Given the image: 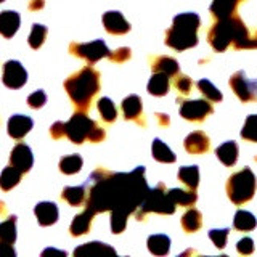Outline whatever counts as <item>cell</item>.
I'll return each mask as SVG.
<instances>
[{"label":"cell","mask_w":257,"mask_h":257,"mask_svg":"<svg viewBox=\"0 0 257 257\" xmlns=\"http://www.w3.org/2000/svg\"><path fill=\"white\" fill-rule=\"evenodd\" d=\"M153 72H164L169 77L179 74V63L169 56H159L153 61Z\"/></svg>","instance_id":"obj_24"},{"label":"cell","mask_w":257,"mask_h":257,"mask_svg":"<svg viewBox=\"0 0 257 257\" xmlns=\"http://www.w3.org/2000/svg\"><path fill=\"white\" fill-rule=\"evenodd\" d=\"M16 252L15 249L10 243H5V241H2L0 243V257H15Z\"/></svg>","instance_id":"obj_46"},{"label":"cell","mask_w":257,"mask_h":257,"mask_svg":"<svg viewBox=\"0 0 257 257\" xmlns=\"http://www.w3.org/2000/svg\"><path fill=\"white\" fill-rule=\"evenodd\" d=\"M45 101H47V95H45L42 90H37V92H34V93H31V95H29V98H28L29 106H31V108H34V109L42 108L44 104H45Z\"/></svg>","instance_id":"obj_41"},{"label":"cell","mask_w":257,"mask_h":257,"mask_svg":"<svg viewBox=\"0 0 257 257\" xmlns=\"http://www.w3.org/2000/svg\"><path fill=\"white\" fill-rule=\"evenodd\" d=\"M151 153H153V158L159 161V163H174L175 161V155L172 153V150L159 139H155V142H153Z\"/></svg>","instance_id":"obj_28"},{"label":"cell","mask_w":257,"mask_h":257,"mask_svg":"<svg viewBox=\"0 0 257 257\" xmlns=\"http://www.w3.org/2000/svg\"><path fill=\"white\" fill-rule=\"evenodd\" d=\"M228 233H230L228 228H223V230H211V231H209V238L212 239V243H214L217 247H219V249H223L225 244H227Z\"/></svg>","instance_id":"obj_40"},{"label":"cell","mask_w":257,"mask_h":257,"mask_svg":"<svg viewBox=\"0 0 257 257\" xmlns=\"http://www.w3.org/2000/svg\"><path fill=\"white\" fill-rule=\"evenodd\" d=\"M167 196L171 198V201L175 206H193L196 203L198 195L195 190H180V188H172L167 191Z\"/></svg>","instance_id":"obj_23"},{"label":"cell","mask_w":257,"mask_h":257,"mask_svg":"<svg viewBox=\"0 0 257 257\" xmlns=\"http://www.w3.org/2000/svg\"><path fill=\"white\" fill-rule=\"evenodd\" d=\"M32 128V119L23 114H15L8 119V135L20 140Z\"/></svg>","instance_id":"obj_15"},{"label":"cell","mask_w":257,"mask_h":257,"mask_svg":"<svg viewBox=\"0 0 257 257\" xmlns=\"http://www.w3.org/2000/svg\"><path fill=\"white\" fill-rule=\"evenodd\" d=\"M211 13L230 23L235 48H257V0H212Z\"/></svg>","instance_id":"obj_2"},{"label":"cell","mask_w":257,"mask_h":257,"mask_svg":"<svg viewBox=\"0 0 257 257\" xmlns=\"http://www.w3.org/2000/svg\"><path fill=\"white\" fill-rule=\"evenodd\" d=\"M199 16L196 13H182L175 16L171 29L166 32V44L174 50L183 52L198 44Z\"/></svg>","instance_id":"obj_4"},{"label":"cell","mask_w":257,"mask_h":257,"mask_svg":"<svg viewBox=\"0 0 257 257\" xmlns=\"http://www.w3.org/2000/svg\"><path fill=\"white\" fill-rule=\"evenodd\" d=\"M0 212H4V203H0Z\"/></svg>","instance_id":"obj_51"},{"label":"cell","mask_w":257,"mask_h":257,"mask_svg":"<svg viewBox=\"0 0 257 257\" xmlns=\"http://www.w3.org/2000/svg\"><path fill=\"white\" fill-rule=\"evenodd\" d=\"M236 249H238V252L239 254H243V255H249V254H252L254 252V241L251 238H243V239H239L238 241V244H236Z\"/></svg>","instance_id":"obj_43"},{"label":"cell","mask_w":257,"mask_h":257,"mask_svg":"<svg viewBox=\"0 0 257 257\" xmlns=\"http://www.w3.org/2000/svg\"><path fill=\"white\" fill-rule=\"evenodd\" d=\"M44 5H45L44 0H31V2H29V10H32V12H36V10H42Z\"/></svg>","instance_id":"obj_48"},{"label":"cell","mask_w":257,"mask_h":257,"mask_svg":"<svg viewBox=\"0 0 257 257\" xmlns=\"http://www.w3.org/2000/svg\"><path fill=\"white\" fill-rule=\"evenodd\" d=\"M88 182H93V187L90 188L87 207L95 214L103 211L132 214L140 207L150 190L145 180V167H137L131 174H111L98 169Z\"/></svg>","instance_id":"obj_1"},{"label":"cell","mask_w":257,"mask_h":257,"mask_svg":"<svg viewBox=\"0 0 257 257\" xmlns=\"http://www.w3.org/2000/svg\"><path fill=\"white\" fill-rule=\"evenodd\" d=\"M98 111L103 117V120H106V122H112L116 117H117V109L114 106V103H112L109 98H100L98 100Z\"/></svg>","instance_id":"obj_36"},{"label":"cell","mask_w":257,"mask_h":257,"mask_svg":"<svg viewBox=\"0 0 257 257\" xmlns=\"http://www.w3.org/2000/svg\"><path fill=\"white\" fill-rule=\"evenodd\" d=\"M230 87L241 101L247 103L257 100V80L247 79L244 71H238L230 77Z\"/></svg>","instance_id":"obj_8"},{"label":"cell","mask_w":257,"mask_h":257,"mask_svg":"<svg viewBox=\"0 0 257 257\" xmlns=\"http://www.w3.org/2000/svg\"><path fill=\"white\" fill-rule=\"evenodd\" d=\"M175 87L182 95H188L191 92V88H193V82H191V79L187 77V76H179V77H177Z\"/></svg>","instance_id":"obj_42"},{"label":"cell","mask_w":257,"mask_h":257,"mask_svg":"<svg viewBox=\"0 0 257 257\" xmlns=\"http://www.w3.org/2000/svg\"><path fill=\"white\" fill-rule=\"evenodd\" d=\"M171 82H169V76L164 72H153V76L148 82V92L155 96H163L169 92Z\"/></svg>","instance_id":"obj_22"},{"label":"cell","mask_w":257,"mask_h":257,"mask_svg":"<svg viewBox=\"0 0 257 257\" xmlns=\"http://www.w3.org/2000/svg\"><path fill=\"white\" fill-rule=\"evenodd\" d=\"M156 119H158V122H159L161 125H169V122H171V120H169V117H167L166 114H163V112H158V114H156Z\"/></svg>","instance_id":"obj_49"},{"label":"cell","mask_w":257,"mask_h":257,"mask_svg":"<svg viewBox=\"0 0 257 257\" xmlns=\"http://www.w3.org/2000/svg\"><path fill=\"white\" fill-rule=\"evenodd\" d=\"M48 254H58V255H66V252H61V251H55V249H47V251L42 252V255H48Z\"/></svg>","instance_id":"obj_50"},{"label":"cell","mask_w":257,"mask_h":257,"mask_svg":"<svg viewBox=\"0 0 257 257\" xmlns=\"http://www.w3.org/2000/svg\"><path fill=\"white\" fill-rule=\"evenodd\" d=\"M257 225L255 217L247 212V211H238L235 214V219H233V227L239 231H249V230H254Z\"/></svg>","instance_id":"obj_31"},{"label":"cell","mask_w":257,"mask_h":257,"mask_svg":"<svg viewBox=\"0 0 257 257\" xmlns=\"http://www.w3.org/2000/svg\"><path fill=\"white\" fill-rule=\"evenodd\" d=\"M82 169V158L79 155H71V156H64L60 161V171L63 174H76Z\"/></svg>","instance_id":"obj_33"},{"label":"cell","mask_w":257,"mask_h":257,"mask_svg":"<svg viewBox=\"0 0 257 257\" xmlns=\"http://www.w3.org/2000/svg\"><path fill=\"white\" fill-rule=\"evenodd\" d=\"M21 175H23V172L20 171V169H16L13 166L5 167L2 171V174H0V188L5 190V191L12 190L13 187H16V185L20 183Z\"/></svg>","instance_id":"obj_25"},{"label":"cell","mask_w":257,"mask_h":257,"mask_svg":"<svg viewBox=\"0 0 257 257\" xmlns=\"http://www.w3.org/2000/svg\"><path fill=\"white\" fill-rule=\"evenodd\" d=\"M101 254H116V249H112L109 244L100 243V241H92L82 246L76 247L74 255H101Z\"/></svg>","instance_id":"obj_21"},{"label":"cell","mask_w":257,"mask_h":257,"mask_svg":"<svg viewBox=\"0 0 257 257\" xmlns=\"http://www.w3.org/2000/svg\"><path fill=\"white\" fill-rule=\"evenodd\" d=\"M122 111L125 119H139L142 114V100L137 95H128L122 101Z\"/></svg>","instance_id":"obj_30"},{"label":"cell","mask_w":257,"mask_h":257,"mask_svg":"<svg viewBox=\"0 0 257 257\" xmlns=\"http://www.w3.org/2000/svg\"><path fill=\"white\" fill-rule=\"evenodd\" d=\"M95 212L92 211L90 207H87L82 214H79L74 217V220L71 223V235L72 236H80V235H85L90 228V223H92V219H93Z\"/></svg>","instance_id":"obj_19"},{"label":"cell","mask_w":257,"mask_h":257,"mask_svg":"<svg viewBox=\"0 0 257 257\" xmlns=\"http://www.w3.org/2000/svg\"><path fill=\"white\" fill-rule=\"evenodd\" d=\"M69 50L72 55L80 56L88 63H95L101 60L103 56H109V50L103 40H93L90 44H71Z\"/></svg>","instance_id":"obj_10"},{"label":"cell","mask_w":257,"mask_h":257,"mask_svg":"<svg viewBox=\"0 0 257 257\" xmlns=\"http://www.w3.org/2000/svg\"><path fill=\"white\" fill-rule=\"evenodd\" d=\"M201 225H203V215L198 211V209H190L183 214L182 217V227L185 231L188 233H195L201 228Z\"/></svg>","instance_id":"obj_29"},{"label":"cell","mask_w":257,"mask_h":257,"mask_svg":"<svg viewBox=\"0 0 257 257\" xmlns=\"http://www.w3.org/2000/svg\"><path fill=\"white\" fill-rule=\"evenodd\" d=\"M179 180L190 190H196L199 183V169L198 166H185L179 171Z\"/></svg>","instance_id":"obj_26"},{"label":"cell","mask_w":257,"mask_h":257,"mask_svg":"<svg viewBox=\"0 0 257 257\" xmlns=\"http://www.w3.org/2000/svg\"><path fill=\"white\" fill-rule=\"evenodd\" d=\"M34 212H36L39 223L44 225V227L53 225L56 220H58V207H56L55 203H48V201L39 203L34 209Z\"/></svg>","instance_id":"obj_17"},{"label":"cell","mask_w":257,"mask_h":257,"mask_svg":"<svg viewBox=\"0 0 257 257\" xmlns=\"http://www.w3.org/2000/svg\"><path fill=\"white\" fill-rule=\"evenodd\" d=\"M50 134L53 139H61V137L66 135V124L64 122H55L50 128Z\"/></svg>","instance_id":"obj_45"},{"label":"cell","mask_w":257,"mask_h":257,"mask_svg":"<svg viewBox=\"0 0 257 257\" xmlns=\"http://www.w3.org/2000/svg\"><path fill=\"white\" fill-rule=\"evenodd\" d=\"M241 137L247 142H255L257 143V114L247 116L243 131H241Z\"/></svg>","instance_id":"obj_37"},{"label":"cell","mask_w":257,"mask_h":257,"mask_svg":"<svg viewBox=\"0 0 257 257\" xmlns=\"http://www.w3.org/2000/svg\"><path fill=\"white\" fill-rule=\"evenodd\" d=\"M255 161H257V156H255Z\"/></svg>","instance_id":"obj_53"},{"label":"cell","mask_w":257,"mask_h":257,"mask_svg":"<svg viewBox=\"0 0 257 257\" xmlns=\"http://www.w3.org/2000/svg\"><path fill=\"white\" fill-rule=\"evenodd\" d=\"M45 37H47V28L42 26V24H34L31 31V36H29V45L32 48H39L44 44Z\"/></svg>","instance_id":"obj_38"},{"label":"cell","mask_w":257,"mask_h":257,"mask_svg":"<svg viewBox=\"0 0 257 257\" xmlns=\"http://www.w3.org/2000/svg\"><path fill=\"white\" fill-rule=\"evenodd\" d=\"M109 58L112 61H116V63H124V61H127L128 58H131V48L122 47V48H119V50H116V52H111Z\"/></svg>","instance_id":"obj_44"},{"label":"cell","mask_w":257,"mask_h":257,"mask_svg":"<svg viewBox=\"0 0 257 257\" xmlns=\"http://www.w3.org/2000/svg\"><path fill=\"white\" fill-rule=\"evenodd\" d=\"M127 215L122 211H111V230L112 233H120L124 231L127 225Z\"/></svg>","instance_id":"obj_39"},{"label":"cell","mask_w":257,"mask_h":257,"mask_svg":"<svg viewBox=\"0 0 257 257\" xmlns=\"http://www.w3.org/2000/svg\"><path fill=\"white\" fill-rule=\"evenodd\" d=\"M158 212V214H174L175 204L167 196V191L164 190V183H158L153 190H148L147 196L142 201L139 211L135 212V217L142 220L145 214Z\"/></svg>","instance_id":"obj_6"},{"label":"cell","mask_w":257,"mask_h":257,"mask_svg":"<svg viewBox=\"0 0 257 257\" xmlns=\"http://www.w3.org/2000/svg\"><path fill=\"white\" fill-rule=\"evenodd\" d=\"M148 249L155 255H166L171 249V239L166 235H151L148 238Z\"/></svg>","instance_id":"obj_27"},{"label":"cell","mask_w":257,"mask_h":257,"mask_svg":"<svg viewBox=\"0 0 257 257\" xmlns=\"http://www.w3.org/2000/svg\"><path fill=\"white\" fill-rule=\"evenodd\" d=\"M227 193L231 203H235L236 206L251 201L255 193V175L251 169L244 167L233 174L227 183Z\"/></svg>","instance_id":"obj_5"},{"label":"cell","mask_w":257,"mask_h":257,"mask_svg":"<svg viewBox=\"0 0 257 257\" xmlns=\"http://www.w3.org/2000/svg\"><path fill=\"white\" fill-rule=\"evenodd\" d=\"M63 199H66L71 206H79L84 203L85 190L84 187H66L63 190Z\"/></svg>","instance_id":"obj_34"},{"label":"cell","mask_w":257,"mask_h":257,"mask_svg":"<svg viewBox=\"0 0 257 257\" xmlns=\"http://www.w3.org/2000/svg\"><path fill=\"white\" fill-rule=\"evenodd\" d=\"M4 84L10 88H20L26 84L28 80V72L23 68L20 61H7L4 66Z\"/></svg>","instance_id":"obj_12"},{"label":"cell","mask_w":257,"mask_h":257,"mask_svg":"<svg viewBox=\"0 0 257 257\" xmlns=\"http://www.w3.org/2000/svg\"><path fill=\"white\" fill-rule=\"evenodd\" d=\"M212 112V104L206 100H190L183 101L180 106V116L187 120L201 122Z\"/></svg>","instance_id":"obj_11"},{"label":"cell","mask_w":257,"mask_h":257,"mask_svg":"<svg viewBox=\"0 0 257 257\" xmlns=\"http://www.w3.org/2000/svg\"><path fill=\"white\" fill-rule=\"evenodd\" d=\"M198 88H199V92L206 96V100H211V101H220L222 100L220 90L215 85H212L211 80L201 79L199 82H198Z\"/></svg>","instance_id":"obj_35"},{"label":"cell","mask_w":257,"mask_h":257,"mask_svg":"<svg viewBox=\"0 0 257 257\" xmlns=\"http://www.w3.org/2000/svg\"><path fill=\"white\" fill-rule=\"evenodd\" d=\"M183 145H185V150H187L190 155H203V153L209 150V137L201 131L191 132L187 139H185Z\"/></svg>","instance_id":"obj_16"},{"label":"cell","mask_w":257,"mask_h":257,"mask_svg":"<svg viewBox=\"0 0 257 257\" xmlns=\"http://www.w3.org/2000/svg\"><path fill=\"white\" fill-rule=\"evenodd\" d=\"M215 155L223 166H235L238 161V145L235 142H225L215 150Z\"/></svg>","instance_id":"obj_20"},{"label":"cell","mask_w":257,"mask_h":257,"mask_svg":"<svg viewBox=\"0 0 257 257\" xmlns=\"http://www.w3.org/2000/svg\"><path fill=\"white\" fill-rule=\"evenodd\" d=\"M98 72L93 68L87 66L82 68L76 74H72L66 82H64V88H66L68 95L71 100L74 101L76 106L80 111H87L90 106L92 98L96 95L100 88V79Z\"/></svg>","instance_id":"obj_3"},{"label":"cell","mask_w":257,"mask_h":257,"mask_svg":"<svg viewBox=\"0 0 257 257\" xmlns=\"http://www.w3.org/2000/svg\"><path fill=\"white\" fill-rule=\"evenodd\" d=\"M104 139V131L103 128H100L98 125H96L93 131H92V134H90V137H88V140L90 142H93V143H96V142H101Z\"/></svg>","instance_id":"obj_47"},{"label":"cell","mask_w":257,"mask_h":257,"mask_svg":"<svg viewBox=\"0 0 257 257\" xmlns=\"http://www.w3.org/2000/svg\"><path fill=\"white\" fill-rule=\"evenodd\" d=\"M0 239L5 243H15L16 241V217H8L5 222L0 223Z\"/></svg>","instance_id":"obj_32"},{"label":"cell","mask_w":257,"mask_h":257,"mask_svg":"<svg viewBox=\"0 0 257 257\" xmlns=\"http://www.w3.org/2000/svg\"><path fill=\"white\" fill-rule=\"evenodd\" d=\"M103 26L109 34H125L131 31V24H128L124 16L119 12H108L103 15Z\"/></svg>","instance_id":"obj_14"},{"label":"cell","mask_w":257,"mask_h":257,"mask_svg":"<svg viewBox=\"0 0 257 257\" xmlns=\"http://www.w3.org/2000/svg\"><path fill=\"white\" fill-rule=\"evenodd\" d=\"M209 44L212 45L214 50L223 52L233 44V31L231 26L227 20H217V23L212 26V29L209 31L207 36Z\"/></svg>","instance_id":"obj_9"},{"label":"cell","mask_w":257,"mask_h":257,"mask_svg":"<svg viewBox=\"0 0 257 257\" xmlns=\"http://www.w3.org/2000/svg\"><path fill=\"white\" fill-rule=\"evenodd\" d=\"M95 127V120L88 117L84 111H79L66 122V137L72 143L80 145L88 140V137H90Z\"/></svg>","instance_id":"obj_7"},{"label":"cell","mask_w":257,"mask_h":257,"mask_svg":"<svg viewBox=\"0 0 257 257\" xmlns=\"http://www.w3.org/2000/svg\"><path fill=\"white\" fill-rule=\"evenodd\" d=\"M10 163L13 167L20 169V171L24 174L28 172L29 169L32 167V163H34V158H32V153L31 148L28 145L24 143H18L16 147L12 150V155H10Z\"/></svg>","instance_id":"obj_13"},{"label":"cell","mask_w":257,"mask_h":257,"mask_svg":"<svg viewBox=\"0 0 257 257\" xmlns=\"http://www.w3.org/2000/svg\"><path fill=\"white\" fill-rule=\"evenodd\" d=\"M20 28V15L16 12H2L0 13V34L4 37L10 39L16 34Z\"/></svg>","instance_id":"obj_18"},{"label":"cell","mask_w":257,"mask_h":257,"mask_svg":"<svg viewBox=\"0 0 257 257\" xmlns=\"http://www.w3.org/2000/svg\"><path fill=\"white\" fill-rule=\"evenodd\" d=\"M2 2H4V0H0V4H2Z\"/></svg>","instance_id":"obj_52"}]
</instances>
